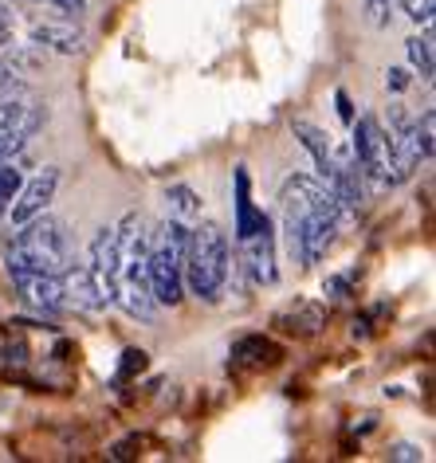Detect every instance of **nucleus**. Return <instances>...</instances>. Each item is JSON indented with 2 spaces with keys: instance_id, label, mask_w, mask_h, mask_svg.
Returning <instances> with one entry per match:
<instances>
[{
  "instance_id": "obj_27",
  "label": "nucleus",
  "mask_w": 436,
  "mask_h": 463,
  "mask_svg": "<svg viewBox=\"0 0 436 463\" xmlns=\"http://www.w3.org/2000/svg\"><path fill=\"white\" fill-rule=\"evenodd\" d=\"M0 354H5L8 365H24V362H28V345H24V342H8Z\"/></svg>"
},
{
  "instance_id": "obj_31",
  "label": "nucleus",
  "mask_w": 436,
  "mask_h": 463,
  "mask_svg": "<svg viewBox=\"0 0 436 463\" xmlns=\"http://www.w3.org/2000/svg\"><path fill=\"white\" fill-rule=\"evenodd\" d=\"M0 32H5V36H13V13H8L5 0H0Z\"/></svg>"
},
{
  "instance_id": "obj_33",
  "label": "nucleus",
  "mask_w": 436,
  "mask_h": 463,
  "mask_svg": "<svg viewBox=\"0 0 436 463\" xmlns=\"http://www.w3.org/2000/svg\"><path fill=\"white\" fill-rule=\"evenodd\" d=\"M5 95H8V90H0V99H5Z\"/></svg>"
},
{
  "instance_id": "obj_6",
  "label": "nucleus",
  "mask_w": 436,
  "mask_h": 463,
  "mask_svg": "<svg viewBox=\"0 0 436 463\" xmlns=\"http://www.w3.org/2000/svg\"><path fill=\"white\" fill-rule=\"evenodd\" d=\"M185 251H189V224L185 220L166 216V224L157 228V236L150 240V287L157 307H181L185 298Z\"/></svg>"
},
{
  "instance_id": "obj_16",
  "label": "nucleus",
  "mask_w": 436,
  "mask_h": 463,
  "mask_svg": "<svg viewBox=\"0 0 436 463\" xmlns=\"http://www.w3.org/2000/svg\"><path fill=\"white\" fill-rule=\"evenodd\" d=\"M32 40H36L40 48H55L63 55H75V52H83L87 36L75 24H36V28H32Z\"/></svg>"
},
{
  "instance_id": "obj_18",
  "label": "nucleus",
  "mask_w": 436,
  "mask_h": 463,
  "mask_svg": "<svg viewBox=\"0 0 436 463\" xmlns=\"http://www.w3.org/2000/svg\"><path fill=\"white\" fill-rule=\"evenodd\" d=\"M405 55H409L412 71H417L424 83H432V75H436V36H432V24H424V36H409L405 40Z\"/></svg>"
},
{
  "instance_id": "obj_10",
  "label": "nucleus",
  "mask_w": 436,
  "mask_h": 463,
  "mask_svg": "<svg viewBox=\"0 0 436 463\" xmlns=\"http://www.w3.org/2000/svg\"><path fill=\"white\" fill-rule=\"evenodd\" d=\"M16 295L28 307H36L40 315H63L67 310V295H63V279L52 271H8Z\"/></svg>"
},
{
  "instance_id": "obj_5",
  "label": "nucleus",
  "mask_w": 436,
  "mask_h": 463,
  "mask_svg": "<svg viewBox=\"0 0 436 463\" xmlns=\"http://www.w3.org/2000/svg\"><path fill=\"white\" fill-rule=\"evenodd\" d=\"M350 126H354L350 149H354V157H358L365 181H370L374 189H397V184H405L412 177V165L401 157L393 134H389L374 114H362V118L350 122Z\"/></svg>"
},
{
  "instance_id": "obj_28",
  "label": "nucleus",
  "mask_w": 436,
  "mask_h": 463,
  "mask_svg": "<svg viewBox=\"0 0 436 463\" xmlns=\"http://www.w3.org/2000/svg\"><path fill=\"white\" fill-rule=\"evenodd\" d=\"M0 90H8V95H13V90H24V83L16 79V71L13 67H5V63H0Z\"/></svg>"
},
{
  "instance_id": "obj_19",
  "label": "nucleus",
  "mask_w": 436,
  "mask_h": 463,
  "mask_svg": "<svg viewBox=\"0 0 436 463\" xmlns=\"http://www.w3.org/2000/svg\"><path fill=\"white\" fill-rule=\"evenodd\" d=\"M166 216L174 220H197L201 216V196L197 189H189V184H169L166 189Z\"/></svg>"
},
{
  "instance_id": "obj_11",
  "label": "nucleus",
  "mask_w": 436,
  "mask_h": 463,
  "mask_svg": "<svg viewBox=\"0 0 436 463\" xmlns=\"http://www.w3.org/2000/svg\"><path fill=\"white\" fill-rule=\"evenodd\" d=\"M90 275H95L102 298L114 307V283H118V240H114V224H102L90 240Z\"/></svg>"
},
{
  "instance_id": "obj_8",
  "label": "nucleus",
  "mask_w": 436,
  "mask_h": 463,
  "mask_svg": "<svg viewBox=\"0 0 436 463\" xmlns=\"http://www.w3.org/2000/svg\"><path fill=\"white\" fill-rule=\"evenodd\" d=\"M240 271L251 279V287H271L280 279V268H275V224L271 216H260V228L240 244Z\"/></svg>"
},
{
  "instance_id": "obj_2",
  "label": "nucleus",
  "mask_w": 436,
  "mask_h": 463,
  "mask_svg": "<svg viewBox=\"0 0 436 463\" xmlns=\"http://www.w3.org/2000/svg\"><path fill=\"white\" fill-rule=\"evenodd\" d=\"M114 240H118V283H114V307H122L137 322L157 318V298L150 287V232L137 213H126L114 224Z\"/></svg>"
},
{
  "instance_id": "obj_29",
  "label": "nucleus",
  "mask_w": 436,
  "mask_h": 463,
  "mask_svg": "<svg viewBox=\"0 0 436 463\" xmlns=\"http://www.w3.org/2000/svg\"><path fill=\"white\" fill-rule=\"evenodd\" d=\"M335 107H338V118L342 122H354V107H350V95H346V90H335Z\"/></svg>"
},
{
  "instance_id": "obj_1",
  "label": "nucleus",
  "mask_w": 436,
  "mask_h": 463,
  "mask_svg": "<svg viewBox=\"0 0 436 463\" xmlns=\"http://www.w3.org/2000/svg\"><path fill=\"white\" fill-rule=\"evenodd\" d=\"M280 208L283 216L295 220L299 228V244H295V263L315 268L318 260H327V251L335 248L346 208L338 204V196L327 189V181L318 177H287L283 193H280Z\"/></svg>"
},
{
  "instance_id": "obj_3",
  "label": "nucleus",
  "mask_w": 436,
  "mask_h": 463,
  "mask_svg": "<svg viewBox=\"0 0 436 463\" xmlns=\"http://www.w3.org/2000/svg\"><path fill=\"white\" fill-rule=\"evenodd\" d=\"M228 275H232V248H228V236L221 224L204 220V224L189 228V251H185V291L201 303L216 307L228 287Z\"/></svg>"
},
{
  "instance_id": "obj_13",
  "label": "nucleus",
  "mask_w": 436,
  "mask_h": 463,
  "mask_svg": "<svg viewBox=\"0 0 436 463\" xmlns=\"http://www.w3.org/2000/svg\"><path fill=\"white\" fill-rule=\"evenodd\" d=\"M232 362L248 369H271L283 362V345L271 342L268 334H244L232 342Z\"/></svg>"
},
{
  "instance_id": "obj_23",
  "label": "nucleus",
  "mask_w": 436,
  "mask_h": 463,
  "mask_svg": "<svg viewBox=\"0 0 436 463\" xmlns=\"http://www.w3.org/2000/svg\"><path fill=\"white\" fill-rule=\"evenodd\" d=\"M401 8H405V16L412 24H432V16H436V0H401Z\"/></svg>"
},
{
  "instance_id": "obj_20",
  "label": "nucleus",
  "mask_w": 436,
  "mask_h": 463,
  "mask_svg": "<svg viewBox=\"0 0 436 463\" xmlns=\"http://www.w3.org/2000/svg\"><path fill=\"white\" fill-rule=\"evenodd\" d=\"M24 165H28L24 154H16L13 161H0V213L13 204V196L20 193V184H24Z\"/></svg>"
},
{
  "instance_id": "obj_12",
  "label": "nucleus",
  "mask_w": 436,
  "mask_h": 463,
  "mask_svg": "<svg viewBox=\"0 0 436 463\" xmlns=\"http://www.w3.org/2000/svg\"><path fill=\"white\" fill-rule=\"evenodd\" d=\"M63 295H67V307H75V310H87V315H99V310H107L110 303L102 298L99 291V283H95V275H90L87 263H71L63 275Z\"/></svg>"
},
{
  "instance_id": "obj_4",
  "label": "nucleus",
  "mask_w": 436,
  "mask_h": 463,
  "mask_svg": "<svg viewBox=\"0 0 436 463\" xmlns=\"http://www.w3.org/2000/svg\"><path fill=\"white\" fill-rule=\"evenodd\" d=\"M8 271H52L63 275L75 263L71 251V236H67V224L55 220L48 213L32 216L28 224H20V236H13V244L5 251Z\"/></svg>"
},
{
  "instance_id": "obj_14",
  "label": "nucleus",
  "mask_w": 436,
  "mask_h": 463,
  "mask_svg": "<svg viewBox=\"0 0 436 463\" xmlns=\"http://www.w3.org/2000/svg\"><path fill=\"white\" fill-rule=\"evenodd\" d=\"M271 326L283 334H295V338H311V334L327 326V310L318 303H295V307L280 310V315L271 318Z\"/></svg>"
},
{
  "instance_id": "obj_9",
  "label": "nucleus",
  "mask_w": 436,
  "mask_h": 463,
  "mask_svg": "<svg viewBox=\"0 0 436 463\" xmlns=\"http://www.w3.org/2000/svg\"><path fill=\"white\" fill-rule=\"evenodd\" d=\"M60 181H63V173L60 165H43L36 177L20 184V193L13 196V204L5 208L8 220L20 228V224H28L32 216H40V213H48L52 201H55V193H60Z\"/></svg>"
},
{
  "instance_id": "obj_25",
  "label": "nucleus",
  "mask_w": 436,
  "mask_h": 463,
  "mask_svg": "<svg viewBox=\"0 0 436 463\" xmlns=\"http://www.w3.org/2000/svg\"><path fill=\"white\" fill-rule=\"evenodd\" d=\"M389 459H393V463H421L424 451L417 444H393V448H389Z\"/></svg>"
},
{
  "instance_id": "obj_15",
  "label": "nucleus",
  "mask_w": 436,
  "mask_h": 463,
  "mask_svg": "<svg viewBox=\"0 0 436 463\" xmlns=\"http://www.w3.org/2000/svg\"><path fill=\"white\" fill-rule=\"evenodd\" d=\"M260 208L251 204V177H248V169L240 165L236 169V224H232V232H236V244H244V240L251 236V232L260 228Z\"/></svg>"
},
{
  "instance_id": "obj_22",
  "label": "nucleus",
  "mask_w": 436,
  "mask_h": 463,
  "mask_svg": "<svg viewBox=\"0 0 436 463\" xmlns=\"http://www.w3.org/2000/svg\"><path fill=\"white\" fill-rule=\"evenodd\" d=\"M362 13H365V24L377 28V32H385V28H393V0H365L362 5Z\"/></svg>"
},
{
  "instance_id": "obj_32",
  "label": "nucleus",
  "mask_w": 436,
  "mask_h": 463,
  "mask_svg": "<svg viewBox=\"0 0 436 463\" xmlns=\"http://www.w3.org/2000/svg\"><path fill=\"white\" fill-rule=\"evenodd\" d=\"M8 40H13V36H5V32H0V48H5V43H8Z\"/></svg>"
},
{
  "instance_id": "obj_30",
  "label": "nucleus",
  "mask_w": 436,
  "mask_h": 463,
  "mask_svg": "<svg viewBox=\"0 0 436 463\" xmlns=\"http://www.w3.org/2000/svg\"><path fill=\"white\" fill-rule=\"evenodd\" d=\"M43 5H55L63 13H87V0H43Z\"/></svg>"
},
{
  "instance_id": "obj_26",
  "label": "nucleus",
  "mask_w": 436,
  "mask_h": 463,
  "mask_svg": "<svg viewBox=\"0 0 436 463\" xmlns=\"http://www.w3.org/2000/svg\"><path fill=\"white\" fill-rule=\"evenodd\" d=\"M409 83H412V75L405 71V67H389V71H385V87L393 90V95H401V90H409Z\"/></svg>"
},
{
  "instance_id": "obj_24",
  "label": "nucleus",
  "mask_w": 436,
  "mask_h": 463,
  "mask_svg": "<svg viewBox=\"0 0 436 463\" xmlns=\"http://www.w3.org/2000/svg\"><path fill=\"white\" fill-rule=\"evenodd\" d=\"M323 291H327L330 298H346V295L354 291V271H346V275H330V279L323 283Z\"/></svg>"
},
{
  "instance_id": "obj_21",
  "label": "nucleus",
  "mask_w": 436,
  "mask_h": 463,
  "mask_svg": "<svg viewBox=\"0 0 436 463\" xmlns=\"http://www.w3.org/2000/svg\"><path fill=\"white\" fill-rule=\"evenodd\" d=\"M150 365V354L146 350H137V345H130V350L122 354V362H118V369H114V385H126V381H134L142 369Z\"/></svg>"
},
{
  "instance_id": "obj_7",
  "label": "nucleus",
  "mask_w": 436,
  "mask_h": 463,
  "mask_svg": "<svg viewBox=\"0 0 436 463\" xmlns=\"http://www.w3.org/2000/svg\"><path fill=\"white\" fill-rule=\"evenodd\" d=\"M327 189L338 196V204L346 208V216H354L365 201H370V181H365V173H362V165H358V157H354L350 142L338 146V149H330Z\"/></svg>"
},
{
  "instance_id": "obj_17",
  "label": "nucleus",
  "mask_w": 436,
  "mask_h": 463,
  "mask_svg": "<svg viewBox=\"0 0 436 463\" xmlns=\"http://www.w3.org/2000/svg\"><path fill=\"white\" fill-rule=\"evenodd\" d=\"M291 134L299 137L303 149L315 157V173H318V181H327V173H330V142H327V134L318 130V126L303 122V118H295V122H291Z\"/></svg>"
}]
</instances>
